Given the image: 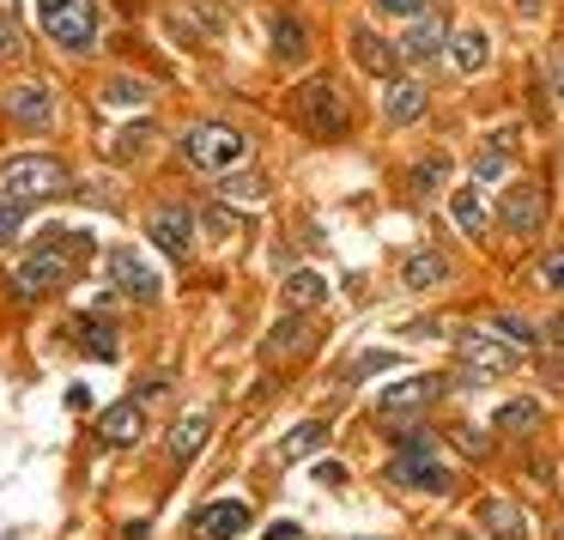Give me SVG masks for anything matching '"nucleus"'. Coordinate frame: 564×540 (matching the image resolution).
Masks as SVG:
<instances>
[{"mask_svg":"<svg viewBox=\"0 0 564 540\" xmlns=\"http://www.w3.org/2000/svg\"><path fill=\"white\" fill-rule=\"evenodd\" d=\"M91 256V237L86 231H55L43 237L31 256H19V268L7 273V292L13 298H50L55 285H67L79 273V261Z\"/></svg>","mask_w":564,"mask_h":540,"instance_id":"obj_1","label":"nucleus"},{"mask_svg":"<svg viewBox=\"0 0 564 540\" xmlns=\"http://www.w3.org/2000/svg\"><path fill=\"white\" fill-rule=\"evenodd\" d=\"M74 188V176H67V164L55 159V152H13V159H0V195L7 201H55Z\"/></svg>","mask_w":564,"mask_h":540,"instance_id":"obj_2","label":"nucleus"},{"mask_svg":"<svg viewBox=\"0 0 564 540\" xmlns=\"http://www.w3.org/2000/svg\"><path fill=\"white\" fill-rule=\"evenodd\" d=\"M37 25H43V37L67 55H91L104 37L98 0H37Z\"/></svg>","mask_w":564,"mask_h":540,"instance_id":"obj_3","label":"nucleus"},{"mask_svg":"<svg viewBox=\"0 0 564 540\" xmlns=\"http://www.w3.org/2000/svg\"><path fill=\"white\" fill-rule=\"evenodd\" d=\"M455 358H462V382L467 389H479V382H498V377H510L516 365H522V346H510L498 328H462L455 334Z\"/></svg>","mask_w":564,"mask_h":540,"instance_id":"obj_4","label":"nucleus"},{"mask_svg":"<svg viewBox=\"0 0 564 540\" xmlns=\"http://www.w3.org/2000/svg\"><path fill=\"white\" fill-rule=\"evenodd\" d=\"M292 122L304 128V134L340 140L346 128H352V104H346V91L334 86V79H304V86L292 91Z\"/></svg>","mask_w":564,"mask_h":540,"instance_id":"obj_5","label":"nucleus"},{"mask_svg":"<svg viewBox=\"0 0 564 540\" xmlns=\"http://www.w3.org/2000/svg\"><path fill=\"white\" fill-rule=\"evenodd\" d=\"M183 159L195 164V171H207V176H231L237 164L249 159V134L231 128V122H195L183 134Z\"/></svg>","mask_w":564,"mask_h":540,"instance_id":"obj_6","label":"nucleus"},{"mask_svg":"<svg viewBox=\"0 0 564 540\" xmlns=\"http://www.w3.org/2000/svg\"><path fill=\"white\" fill-rule=\"evenodd\" d=\"M546 219H552V201H546V188H540L534 176H516V183L503 188V207H498V225H503V237H510V244H534V237L546 231Z\"/></svg>","mask_w":564,"mask_h":540,"instance_id":"obj_7","label":"nucleus"},{"mask_svg":"<svg viewBox=\"0 0 564 540\" xmlns=\"http://www.w3.org/2000/svg\"><path fill=\"white\" fill-rule=\"evenodd\" d=\"M425 450H431L425 431H419V438H406V450L389 462V479H394V486H413V492H431V498H443V492L455 486V474H449V467H437Z\"/></svg>","mask_w":564,"mask_h":540,"instance_id":"obj_8","label":"nucleus"},{"mask_svg":"<svg viewBox=\"0 0 564 540\" xmlns=\"http://www.w3.org/2000/svg\"><path fill=\"white\" fill-rule=\"evenodd\" d=\"M0 116L13 128H25V134H43V128H55V98L43 79H13L0 91Z\"/></svg>","mask_w":564,"mask_h":540,"instance_id":"obj_9","label":"nucleus"},{"mask_svg":"<svg viewBox=\"0 0 564 540\" xmlns=\"http://www.w3.org/2000/svg\"><path fill=\"white\" fill-rule=\"evenodd\" d=\"M443 43H449V19L425 7V13H413V19L401 25L394 50H401V62H406V67H425V62H437V55H443Z\"/></svg>","mask_w":564,"mask_h":540,"instance_id":"obj_10","label":"nucleus"},{"mask_svg":"<svg viewBox=\"0 0 564 540\" xmlns=\"http://www.w3.org/2000/svg\"><path fill=\"white\" fill-rule=\"evenodd\" d=\"M147 237H152V244H159L171 261H188V256H195V213L164 201V207L147 213Z\"/></svg>","mask_w":564,"mask_h":540,"instance_id":"obj_11","label":"nucleus"},{"mask_svg":"<svg viewBox=\"0 0 564 540\" xmlns=\"http://www.w3.org/2000/svg\"><path fill=\"white\" fill-rule=\"evenodd\" d=\"M443 389H449L443 377H406V382H394V389L377 401V413L389 419V425H401V419H419L425 407H437Z\"/></svg>","mask_w":564,"mask_h":540,"instance_id":"obj_12","label":"nucleus"},{"mask_svg":"<svg viewBox=\"0 0 564 540\" xmlns=\"http://www.w3.org/2000/svg\"><path fill=\"white\" fill-rule=\"evenodd\" d=\"M110 285H116V292H128L134 304H159V292H164L159 268H147L140 249H110Z\"/></svg>","mask_w":564,"mask_h":540,"instance_id":"obj_13","label":"nucleus"},{"mask_svg":"<svg viewBox=\"0 0 564 540\" xmlns=\"http://www.w3.org/2000/svg\"><path fill=\"white\" fill-rule=\"evenodd\" d=\"M425 104H431L425 79L401 74V79H389V91H382V122H389V128H413L419 116H425Z\"/></svg>","mask_w":564,"mask_h":540,"instance_id":"obj_14","label":"nucleus"},{"mask_svg":"<svg viewBox=\"0 0 564 540\" xmlns=\"http://www.w3.org/2000/svg\"><path fill=\"white\" fill-rule=\"evenodd\" d=\"M352 62L365 67V74H377L382 86H389V79H401V50H394L389 37H377V31L370 25H352Z\"/></svg>","mask_w":564,"mask_h":540,"instance_id":"obj_15","label":"nucleus"},{"mask_svg":"<svg viewBox=\"0 0 564 540\" xmlns=\"http://www.w3.org/2000/svg\"><path fill=\"white\" fill-rule=\"evenodd\" d=\"M268 50H273V62L304 67V62H310V25H304L297 13H273V19H268Z\"/></svg>","mask_w":564,"mask_h":540,"instance_id":"obj_16","label":"nucleus"},{"mask_svg":"<svg viewBox=\"0 0 564 540\" xmlns=\"http://www.w3.org/2000/svg\"><path fill=\"white\" fill-rule=\"evenodd\" d=\"M249 528V504L243 498H219L207 510H195V540H237Z\"/></svg>","mask_w":564,"mask_h":540,"instance_id":"obj_17","label":"nucleus"},{"mask_svg":"<svg viewBox=\"0 0 564 540\" xmlns=\"http://www.w3.org/2000/svg\"><path fill=\"white\" fill-rule=\"evenodd\" d=\"M443 55H449L455 74H486L491 62V37L479 25H449V43H443Z\"/></svg>","mask_w":564,"mask_h":540,"instance_id":"obj_18","label":"nucleus"},{"mask_svg":"<svg viewBox=\"0 0 564 540\" xmlns=\"http://www.w3.org/2000/svg\"><path fill=\"white\" fill-rule=\"evenodd\" d=\"M207 438H213V413L207 407H188V413L171 425V438H164V455H171V462H195Z\"/></svg>","mask_w":564,"mask_h":540,"instance_id":"obj_19","label":"nucleus"},{"mask_svg":"<svg viewBox=\"0 0 564 540\" xmlns=\"http://www.w3.org/2000/svg\"><path fill=\"white\" fill-rule=\"evenodd\" d=\"M310 346H316V328H310L304 316H285L280 328L261 341V358H268V365H292L297 353H310Z\"/></svg>","mask_w":564,"mask_h":540,"instance_id":"obj_20","label":"nucleus"},{"mask_svg":"<svg viewBox=\"0 0 564 540\" xmlns=\"http://www.w3.org/2000/svg\"><path fill=\"white\" fill-rule=\"evenodd\" d=\"M140 431H147V407L128 395V401H116L110 413L98 419V438L110 443V450H128V443H140Z\"/></svg>","mask_w":564,"mask_h":540,"instance_id":"obj_21","label":"nucleus"},{"mask_svg":"<svg viewBox=\"0 0 564 540\" xmlns=\"http://www.w3.org/2000/svg\"><path fill=\"white\" fill-rule=\"evenodd\" d=\"M280 298H285V310H316V304H328V280H322V268H292L280 280Z\"/></svg>","mask_w":564,"mask_h":540,"instance_id":"obj_22","label":"nucleus"},{"mask_svg":"<svg viewBox=\"0 0 564 540\" xmlns=\"http://www.w3.org/2000/svg\"><path fill=\"white\" fill-rule=\"evenodd\" d=\"M479 522H486L491 540H528V516L516 510L510 498H486L479 504Z\"/></svg>","mask_w":564,"mask_h":540,"instance_id":"obj_23","label":"nucleus"},{"mask_svg":"<svg viewBox=\"0 0 564 540\" xmlns=\"http://www.w3.org/2000/svg\"><path fill=\"white\" fill-rule=\"evenodd\" d=\"M98 104H104V110H147L152 86H147V79H134V74H116V79H104V86H98Z\"/></svg>","mask_w":564,"mask_h":540,"instance_id":"obj_24","label":"nucleus"},{"mask_svg":"<svg viewBox=\"0 0 564 540\" xmlns=\"http://www.w3.org/2000/svg\"><path fill=\"white\" fill-rule=\"evenodd\" d=\"M491 425H498L503 438H534L540 431V401L534 395H516V401H503L498 413H491Z\"/></svg>","mask_w":564,"mask_h":540,"instance_id":"obj_25","label":"nucleus"},{"mask_svg":"<svg viewBox=\"0 0 564 540\" xmlns=\"http://www.w3.org/2000/svg\"><path fill=\"white\" fill-rule=\"evenodd\" d=\"M401 280L413 285V292H437V285L449 280V261H443L437 249H413V256H406V268H401Z\"/></svg>","mask_w":564,"mask_h":540,"instance_id":"obj_26","label":"nucleus"},{"mask_svg":"<svg viewBox=\"0 0 564 540\" xmlns=\"http://www.w3.org/2000/svg\"><path fill=\"white\" fill-rule=\"evenodd\" d=\"M74 341L86 346L98 365H116V328H110V316H79L74 322Z\"/></svg>","mask_w":564,"mask_h":540,"instance_id":"obj_27","label":"nucleus"},{"mask_svg":"<svg viewBox=\"0 0 564 540\" xmlns=\"http://www.w3.org/2000/svg\"><path fill=\"white\" fill-rule=\"evenodd\" d=\"M322 443H328V419H310V425L285 431L280 450H273V462H304L310 450H322Z\"/></svg>","mask_w":564,"mask_h":540,"instance_id":"obj_28","label":"nucleus"},{"mask_svg":"<svg viewBox=\"0 0 564 540\" xmlns=\"http://www.w3.org/2000/svg\"><path fill=\"white\" fill-rule=\"evenodd\" d=\"M486 328H498L510 346H522V353H540V322H528L522 310H491Z\"/></svg>","mask_w":564,"mask_h":540,"instance_id":"obj_29","label":"nucleus"},{"mask_svg":"<svg viewBox=\"0 0 564 540\" xmlns=\"http://www.w3.org/2000/svg\"><path fill=\"white\" fill-rule=\"evenodd\" d=\"M449 225H455L462 237H474V244L486 237V207H479L474 188H455V195H449Z\"/></svg>","mask_w":564,"mask_h":540,"instance_id":"obj_30","label":"nucleus"},{"mask_svg":"<svg viewBox=\"0 0 564 540\" xmlns=\"http://www.w3.org/2000/svg\"><path fill=\"white\" fill-rule=\"evenodd\" d=\"M443 171H449V159H443V152L419 159L413 171H406V195H419V201H425V195H437V188H443Z\"/></svg>","mask_w":564,"mask_h":540,"instance_id":"obj_31","label":"nucleus"},{"mask_svg":"<svg viewBox=\"0 0 564 540\" xmlns=\"http://www.w3.org/2000/svg\"><path fill=\"white\" fill-rule=\"evenodd\" d=\"M147 140H152V122H128L122 134H110V159H116V164L140 159V152H147Z\"/></svg>","mask_w":564,"mask_h":540,"instance_id":"obj_32","label":"nucleus"},{"mask_svg":"<svg viewBox=\"0 0 564 540\" xmlns=\"http://www.w3.org/2000/svg\"><path fill=\"white\" fill-rule=\"evenodd\" d=\"M510 171H516V159H510L503 147H486V152L474 159V183H503Z\"/></svg>","mask_w":564,"mask_h":540,"instance_id":"obj_33","label":"nucleus"},{"mask_svg":"<svg viewBox=\"0 0 564 540\" xmlns=\"http://www.w3.org/2000/svg\"><path fill=\"white\" fill-rule=\"evenodd\" d=\"M19 231H25V201H7V195H0V249L13 244Z\"/></svg>","mask_w":564,"mask_h":540,"instance_id":"obj_34","label":"nucleus"},{"mask_svg":"<svg viewBox=\"0 0 564 540\" xmlns=\"http://www.w3.org/2000/svg\"><path fill=\"white\" fill-rule=\"evenodd\" d=\"M540 353H546V358H564V310L540 322Z\"/></svg>","mask_w":564,"mask_h":540,"instance_id":"obj_35","label":"nucleus"},{"mask_svg":"<svg viewBox=\"0 0 564 540\" xmlns=\"http://www.w3.org/2000/svg\"><path fill=\"white\" fill-rule=\"evenodd\" d=\"M370 7H377L382 19H401V25H406V19H413V13H425L431 0H370Z\"/></svg>","mask_w":564,"mask_h":540,"instance_id":"obj_36","label":"nucleus"},{"mask_svg":"<svg viewBox=\"0 0 564 540\" xmlns=\"http://www.w3.org/2000/svg\"><path fill=\"white\" fill-rule=\"evenodd\" d=\"M540 67H546V86L558 91V104H564V43H546V62Z\"/></svg>","mask_w":564,"mask_h":540,"instance_id":"obj_37","label":"nucleus"},{"mask_svg":"<svg viewBox=\"0 0 564 540\" xmlns=\"http://www.w3.org/2000/svg\"><path fill=\"white\" fill-rule=\"evenodd\" d=\"M200 219H207L213 237H237V213H231V207H207Z\"/></svg>","mask_w":564,"mask_h":540,"instance_id":"obj_38","label":"nucleus"},{"mask_svg":"<svg viewBox=\"0 0 564 540\" xmlns=\"http://www.w3.org/2000/svg\"><path fill=\"white\" fill-rule=\"evenodd\" d=\"M540 285H552V292H564V249H552V256L540 261Z\"/></svg>","mask_w":564,"mask_h":540,"instance_id":"obj_39","label":"nucleus"},{"mask_svg":"<svg viewBox=\"0 0 564 540\" xmlns=\"http://www.w3.org/2000/svg\"><path fill=\"white\" fill-rule=\"evenodd\" d=\"M19 50H25V43H19V25L13 19H0V62H13Z\"/></svg>","mask_w":564,"mask_h":540,"instance_id":"obj_40","label":"nucleus"},{"mask_svg":"<svg viewBox=\"0 0 564 540\" xmlns=\"http://www.w3.org/2000/svg\"><path fill=\"white\" fill-rule=\"evenodd\" d=\"M503 7H510L522 25H540V13H546V0H503Z\"/></svg>","mask_w":564,"mask_h":540,"instance_id":"obj_41","label":"nucleus"},{"mask_svg":"<svg viewBox=\"0 0 564 540\" xmlns=\"http://www.w3.org/2000/svg\"><path fill=\"white\" fill-rule=\"evenodd\" d=\"M382 365H394V358H389V353H358L346 377H365V370H382Z\"/></svg>","mask_w":564,"mask_h":540,"instance_id":"obj_42","label":"nucleus"},{"mask_svg":"<svg viewBox=\"0 0 564 540\" xmlns=\"http://www.w3.org/2000/svg\"><path fill=\"white\" fill-rule=\"evenodd\" d=\"M558 171H564V147H558Z\"/></svg>","mask_w":564,"mask_h":540,"instance_id":"obj_43","label":"nucleus"}]
</instances>
